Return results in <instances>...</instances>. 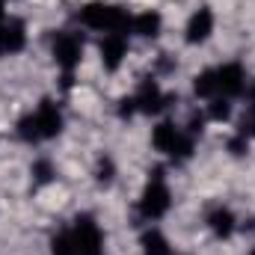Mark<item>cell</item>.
Segmentation results:
<instances>
[{
  "mask_svg": "<svg viewBox=\"0 0 255 255\" xmlns=\"http://www.w3.org/2000/svg\"><path fill=\"white\" fill-rule=\"evenodd\" d=\"M139 244H142V255H169V244L157 229H148Z\"/></svg>",
  "mask_w": 255,
  "mask_h": 255,
  "instance_id": "14",
  "label": "cell"
},
{
  "mask_svg": "<svg viewBox=\"0 0 255 255\" xmlns=\"http://www.w3.org/2000/svg\"><path fill=\"white\" fill-rule=\"evenodd\" d=\"M241 136H255V110H250L241 122Z\"/></svg>",
  "mask_w": 255,
  "mask_h": 255,
  "instance_id": "21",
  "label": "cell"
},
{
  "mask_svg": "<svg viewBox=\"0 0 255 255\" xmlns=\"http://www.w3.org/2000/svg\"><path fill=\"white\" fill-rule=\"evenodd\" d=\"M244 80H247V74L238 63L217 68V92H223V98H238L244 92V86H247Z\"/></svg>",
  "mask_w": 255,
  "mask_h": 255,
  "instance_id": "7",
  "label": "cell"
},
{
  "mask_svg": "<svg viewBox=\"0 0 255 255\" xmlns=\"http://www.w3.org/2000/svg\"><path fill=\"white\" fill-rule=\"evenodd\" d=\"M27 42V33H24V24L15 21V18H3L0 21V57H9V54H18Z\"/></svg>",
  "mask_w": 255,
  "mask_h": 255,
  "instance_id": "8",
  "label": "cell"
},
{
  "mask_svg": "<svg viewBox=\"0 0 255 255\" xmlns=\"http://www.w3.org/2000/svg\"><path fill=\"white\" fill-rule=\"evenodd\" d=\"M172 205V196H169V187L163 181V169H154L145 190H142V199H139V214L145 220H160Z\"/></svg>",
  "mask_w": 255,
  "mask_h": 255,
  "instance_id": "3",
  "label": "cell"
},
{
  "mask_svg": "<svg viewBox=\"0 0 255 255\" xmlns=\"http://www.w3.org/2000/svg\"><path fill=\"white\" fill-rule=\"evenodd\" d=\"M193 92L199 95V98H211L214 92H217V71H202V74H196V80H193Z\"/></svg>",
  "mask_w": 255,
  "mask_h": 255,
  "instance_id": "15",
  "label": "cell"
},
{
  "mask_svg": "<svg viewBox=\"0 0 255 255\" xmlns=\"http://www.w3.org/2000/svg\"><path fill=\"white\" fill-rule=\"evenodd\" d=\"M80 24L92 27V30H101V33H122L133 30V18L128 15L122 6H113V3H86L80 12H77Z\"/></svg>",
  "mask_w": 255,
  "mask_h": 255,
  "instance_id": "2",
  "label": "cell"
},
{
  "mask_svg": "<svg viewBox=\"0 0 255 255\" xmlns=\"http://www.w3.org/2000/svg\"><path fill=\"white\" fill-rule=\"evenodd\" d=\"M33 175H36L39 184H48V181L54 178V166H51L48 160H39V163H33Z\"/></svg>",
  "mask_w": 255,
  "mask_h": 255,
  "instance_id": "19",
  "label": "cell"
},
{
  "mask_svg": "<svg viewBox=\"0 0 255 255\" xmlns=\"http://www.w3.org/2000/svg\"><path fill=\"white\" fill-rule=\"evenodd\" d=\"M214 33V12L208 6H202L199 12H193V18L187 21V42L190 45H202L208 42Z\"/></svg>",
  "mask_w": 255,
  "mask_h": 255,
  "instance_id": "10",
  "label": "cell"
},
{
  "mask_svg": "<svg viewBox=\"0 0 255 255\" xmlns=\"http://www.w3.org/2000/svg\"><path fill=\"white\" fill-rule=\"evenodd\" d=\"M133 101H136V110L145 113V116H154V113H160L166 107V95L160 92V86L151 77L139 83V92L133 95Z\"/></svg>",
  "mask_w": 255,
  "mask_h": 255,
  "instance_id": "6",
  "label": "cell"
},
{
  "mask_svg": "<svg viewBox=\"0 0 255 255\" xmlns=\"http://www.w3.org/2000/svg\"><path fill=\"white\" fill-rule=\"evenodd\" d=\"M193 154V136L190 133H181L178 136V145H175V151H172V157L175 160H187Z\"/></svg>",
  "mask_w": 255,
  "mask_h": 255,
  "instance_id": "18",
  "label": "cell"
},
{
  "mask_svg": "<svg viewBox=\"0 0 255 255\" xmlns=\"http://www.w3.org/2000/svg\"><path fill=\"white\" fill-rule=\"evenodd\" d=\"M250 101H253V110H255V83H253V89H250Z\"/></svg>",
  "mask_w": 255,
  "mask_h": 255,
  "instance_id": "23",
  "label": "cell"
},
{
  "mask_svg": "<svg viewBox=\"0 0 255 255\" xmlns=\"http://www.w3.org/2000/svg\"><path fill=\"white\" fill-rule=\"evenodd\" d=\"M208 116H211L214 122H226V119L232 116V104H229V98H214V101H211Z\"/></svg>",
  "mask_w": 255,
  "mask_h": 255,
  "instance_id": "17",
  "label": "cell"
},
{
  "mask_svg": "<svg viewBox=\"0 0 255 255\" xmlns=\"http://www.w3.org/2000/svg\"><path fill=\"white\" fill-rule=\"evenodd\" d=\"M71 238H74L77 255H104V238H101V229H98V223H95L89 214H83V217L74 220Z\"/></svg>",
  "mask_w": 255,
  "mask_h": 255,
  "instance_id": "4",
  "label": "cell"
},
{
  "mask_svg": "<svg viewBox=\"0 0 255 255\" xmlns=\"http://www.w3.org/2000/svg\"><path fill=\"white\" fill-rule=\"evenodd\" d=\"M208 226H211V232H214L217 238H229V235L235 232V214H232L229 208H217V211H211Z\"/></svg>",
  "mask_w": 255,
  "mask_h": 255,
  "instance_id": "13",
  "label": "cell"
},
{
  "mask_svg": "<svg viewBox=\"0 0 255 255\" xmlns=\"http://www.w3.org/2000/svg\"><path fill=\"white\" fill-rule=\"evenodd\" d=\"M160 27H163V18L157 12H142L133 18V33H139L142 39H154L160 36Z\"/></svg>",
  "mask_w": 255,
  "mask_h": 255,
  "instance_id": "12",
  "label": "cell"
},
{
  "mask_svg": "<svg viewBox=\"0 0 255 255\" xmlns=\"http://www.w3.org/2000/svg\"><path fill=\"white\" fill-rule=\"evenodd\" d=\"M51 255H77V247H74L71 232H60V235L51 241Z\"/></svg>",
  "mask_w": 255,
  "mask_h": 255,
  "instance_id": "16",
  "label": "cell"
},
{
  "mask_svg": "<svg viewBox=\"0 0 255 255\" xmlns=\"http://www.w3.org/2000/svg\"><path fill=\"white\" fill-rule=\"evenodd\" d=\"M0 21H3V0H0Z\"/></svg>",
  "mask_w": 255,
  "mask_h": 255,
  "instance_id": "24",
  "label": "cell"
},
{
  "mask_svg": "<svg viewBox=\"0 0 255 255\" xmlns=\"http://www.w3.org/2000/svg\"><path fill=\"white\" fill-rule=\"evenodd\" d=\"M128 54V36L122 33H107L104 36V42H101V63L107 71H116L122 60H125Z\"/></svg>",
  "mask_w": 255,
  "mask_h": 255,
  "instance_id": "9",
  "label": "cell"
},
{
  "mask_svg": "<svg viewBox=\"0 0 255 255\" xmlns=\"http://www.w3.org/2000/svg\"><path fill=\"white\" fill-rule=\"evenodd\" d=\"M113 172H116V169H113V160H110V157H101V160H98V181H101V184H110V181H113Z\"/></svg>",
  "mask_w": 255,
  "mask_h": 255,
  "instance_id": "20",
  "label": "cell"
},
{
  "mask_svg": "<svg viewBox=\"0 0 255 255\" xmlns=\"http://www.w3.org/2000/svg\"><path fill=\"white\" fill-rule=\"evenodd\" d=\"M80 57H83V39L77 33H60L54 39V60L65 74H71V68L80 63Z\"/></svg>",
  "mask_w": 255,
  "mask_h": 255,
  "instance_id": "5",
  "label": "cell"
},
{
  "mask_svg": "<svg viewBox=\"0 0 255 255\" xmlns=\"http://www.w3.org/2000/svg\"><path fill=\"white\" fill-rule=\"evenodd\" d=\"M60 130H63V113H60V107H57L51 98H45L36 113L24 116V119L18 122V133H21V139H27V142L54 139Z\"/></svg>",
  "mask_w": 255,
  "mask_h": 255,
  "instance_id": "1",
  "label": "cell"
},
{
  "mask_svg": "<svg viewBox=\"0 0 255 255\" xmlns=\"http://www.w3.org/2000/svg\"><path fill=\"white\" fill-rule=\"evenodd\" d=\"M229 148H232V154H244V151H247V136H241V133H238V136L229 142Z\"/></svg>",
  "mask_w": 255,
  "mask_h": 255,
  "instance_id": "22",
  "label": "cell"
},
{
  "mask_svg": "<svg viewBox=\"0 0 255 255\" xmlns=\"http://www.w3.org/2000/svg\"><path fill=\"white\" fill-rule=\"evenodd\" d=\"M178 136H181V130L172 125V122H160V125L154 128V133H151V145L160 154H172L175 145H178Z\"/></svg>",
  "mask_w": 255,
  "mask_h": 255,
  "instance_id": "11",
  "label": "cell"
},
{
  "mask_svg": "<svg viewBox=\"0 0 255 255\" xmlns=\"http://www.w3.org/2000/svg\"><path fill=\"white\" fill-rule=\"evenodd\" d=\"M250 255H255V250H253V253H250Z\"/></svg>",
  "mask_w": 255,
  "mask_h": 255,
  "instance_id": "25",
  "label": "cell"
}]
</instances>
